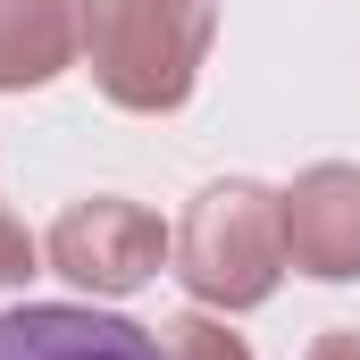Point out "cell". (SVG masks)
I'll use <instances>...</instances> for the list:
<instances>
[{
  "mask_svg": "<svg viewBox=\"0 0 360 360\" xmlns=\"http://www.w3.org/2000/svg\"><path fill=\"white\" fill-rule=\"evenodd\" d=\"M310 360H360V327H327V335L310 344Z\"/></svg>",
  "mask_w": 360,
  "mask_h": 360,
  "instance_id": "9c48e42d",
  "label": "cell"
},
{
  "mask_svg": "<svg viewBox=\"0 0 360 360\" xmlns=\"http://www.w3.org/2000/svg\"><path fill=\"white\" fill-rule=\"evenodd\" d=\"M168 352H176V360H252V352H243V335H226V327L201 319V310L168 319Z\"/></svg>",
  "mask_w": 360,
  "mask_h": 360,
  "instance_id": "52a82bcc",
  "label": "cell"
},
{
  "mask_svg": "<svg viewBox=\"0 0 360 360\" xmlns=\"http://www.w3.org/2000/svg\"><path fill=\"white\" fill-rule=\"evenodd\" d=\"M0 360H176V352H168V327L151 335L84 302H25V310H0Z\"/></svg>",
  "mask_w": 360,
  "mask_h": 360,
  "instance_id": "277c9868",
  "label": "cell"
},
{
  "mask_svg": "<svg viewBox=\"0 0 360 360\" xmlns=\"http://www.w3.org/2000/svg\"><path fill=\"white\" fill-rule=\"evenodd\" d=\"M285 210V260L327 285L360 276V168H302V176L276 193Z\"/></svg>",
  "mask_w": 360,
  "mask_h": 360,
  "instance_id": "5b68a950",
  "label": "cell"
},
{
  "mask_svg": "<svg viewBox=\"0 0 360 360\" xmlns=\"http://www.w3.org/2000/svg\"><path fill=\"white\" fill-rule=\"evenodd\" d=\"M25 276H34V235L0 210V293H8V285H25Z\"/></svg>",
  "mask_w": 360,
  "mask_h": 360,
  "instance_id": "ba28073f",
  "label": "cell"
},
{
  "mask_svg": "<svg viewBox=\"0 0 360 360\" xmlns=\"http://www.w3.org/2000/svg\"><path fill=\"white\" fill-rule=\"evenodd\" d=\"M101 0H0V92H34L68 76L92 42Z\"/></svg>",
  "mask_w": 360,
  "mask_h": 360,
  "instance_id": "8992f818",
  "label": "cell"
},
{
  "mask_svg": "<svg viewBox=\"0 0 360 360\" xmlns=\"http://www.w3.org/2000/svg\"><path fill=\"white\" fill-rule=\"evenodd\" d=\"M160 260H168L160 218L143 201H117V193H92L51 226V269L84 293H134L160 276Z\"/></svg>",
  "mask_w": 360,
  "mask_h": 360,
  "instance_id": "3957f363",
  "label": "cell"
},
{
  "mask_svg": "<svg viewBox=\"0 0 360 360\" xmlns=\"http://www.w3.org/2000/svg\"><path fill=\"white\" fill-rule=\"evenodd\" d=\"M176 276L210 310L269 302L276 276H285V210H276V193L252 176H226L210 193H193V210L176 226Z\"/></svg>",
  "mask_w": 360,
  "mask_h": 360,
  "instance_id": "7a4b0ae2",
  "label": "cell"
},
{
  "mask_svg": "<svg viewBox=\"0 0 360 360\" xmlns=\"http://www.w3.org/2000/svg\"><path fill=\"white\" fill-rule=\"evenodd\" d=\"M218 8L210 0H101L92 8V84L134 117L184 109L201 84Z\"/></svg>",
  "mask_w": 360,
  "mask_h": 360,
  "instance_id": "6da1fadb",
  "label": "cell"
}]
</instances>
